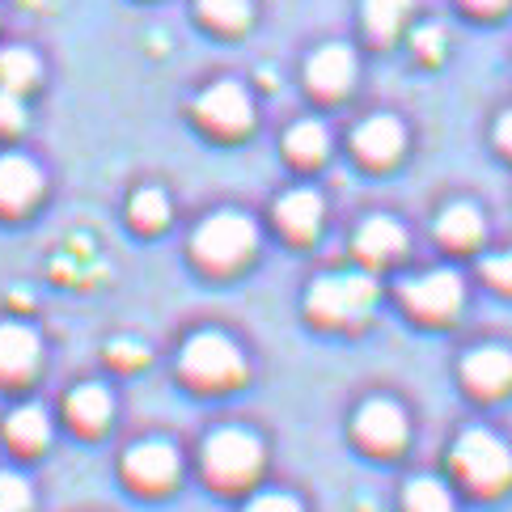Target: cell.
<instances>
[{"mask_svg": "<svg viewBox=\"0 0 512 512\" xmlns=\"http://www.w3.org/2000/svg\"><path fill=\"white\" fill-rule=\"evenodd\" d=\"M453 470L462 474L466 487L491 496V491L512 483V449L500 441L496 432L470 428V432L457 436V445H453Z\"/></svg>", "mask_w": 512, "mask_h": 512, "instance_id": "6da1fadb", "label": "cell"}, {"mask_svg": "<svg viewBox=\"0 0 512 512\" xmlns=\"http://www.w3.org/2000/svg\"><path fill=\"white\" fill-rule=\"evenodd\" d=\"M263 466V441L246 428H216L204 441V470L212 483L242 487Z\"/></svg>", "mask_w": 512, "mask_h": 512, "instance_id": "7a4b0ae2", "label": "cell"}, {"mask_svg": "<svg viewBox=\"0 0 512 512\" xmlns=\"http://www.w3.org/2000/svg\"><path fill=\"white\" fill-rule=\"evenodd\" d=\"M377 305V284L360 271H343V276H322L309 288V314L322 322H360Z\"/></svg>", "mask_w": 512, "mask_h": 512, "instance_id": "3957f363", "label": "cell"}, {"mask_svg": "<svg viewBox=\"0 0 512 512\" xmlns=\"http://www.w3.org/2000/svg\"><path fill=\"white\" fill-rule=\"evenodd\" d=\"M182 373L199 386H225V381H237L246 373V360L237 352V343L221 331H199L182 347Z\"/></svg>", "mask_w": 512, "mask_h": 512, "instance_id": "277c9868", "label": "cell"}, {"mask_svg": "<svg viewBox=\"0 0 512 512\" xmlns=\"http://www.w3.org/2000/svg\"><path fill=\"white\" fill-rule=\"evenodd\" d=\"M195 259L208 267H237L254 250V225L242 212H216L195 233Z\"/></svg>", "mask_w": 512, "mask_h": 512, "instance_id": "5b68a950", "label": "cell"}, {"mask_svg": "<svg viewBox=\"0 0 512 512\" xmlns=\"http://www.w3.org/2000/svg\"><path fill=\"white\" fill-rule=\"evenodd\" d=\"M195 115L204 119L212 132L237 136V132H246V127L254 123V102L237 81H216L208 94L195 102Z\"/></svg>", "mask_w": 512, "mask_h": 512, "instance_id": "8992f818", "label": "cell"}, {"mask_svg": "<svg viewBox=\"0 0 512 512\" xmlns=\"http://www.w3.org/2000/svg\"><path fill=\"white\" fill-rule=\"evenodd\" d=\"M178 449L170 441H140L123 453V474L127 483H136L140 491H161L178 479Z\"/></svg>", "mask_w": 512, "mask_h": 512, "instance_id": "52a82bcc", "label": "cell"}, {"mask_svg": "<svg viewBox=\"0 0 512 512\" xmlns=\"http://www.w3.org/2000/svg\"><path fill=\"white\" fill-rule=\"evenodd\" d=\"M402 297L415 314L424 318H449L457 314V305H462V276L449 267H436V271H424V276H415L402 284Z\"/></svg>", "mask_w": 512, "mask_h": 512, "instance_id": "ba28073f", "label": "cell"}, {"mask_svg": "<svg viewBox=\"0 0 512 512\" xmlns=\"http://www.w3.org/2000/svg\"><path fill=\"white\" fill-rule=\"evenodd\" d=\"M356 436L369 449H398L407 441V415L390 398H373L356 411Z\"/></svg>", "mask_w": 512, "mask_h": 512, "instance_id": "9c48e42d", "label": "cell"}, {"mask_svg": "<svg viewBox=\"0 0 512 512\" xmlns=\"http://www.w3.org/2000/svg\"><path fill=\"white\" fill-rule=\"evenodd\" d=\"M305 77H309V85H314L318 94L339 98V94H347V85L356 81V56L343 43H326V47H318L314 56H309Z\"/></svg>", "mask_w": 512, "mask_h": 512, "instance_id": "30bf717a", "label": "cell"}, {"mask_svg": "<svg viewBox=\"0 0 512 512\" xmlns=\"http://www.w3.org/2000/svg\"><path fill=\"white\" fill-rule=\"evenodd\" d=\"M39 191H43V174H39V166H34L30 157H22V153L0 157V208L17 212V208L34 204Z\"/></svg>", "mask_w": 512, "mask_h": 512, "instance_id": "8fae6325", "label": "cell"}, {"mask_svg": "<svg viewBox=\"0 0 512 512\" xmlns=\"http://www.w3.org/2000/svg\"><path fill=\"white\" fill-rule=\"evenodd\" d=\"M462 377L470 390L479 394H504L512 386V352L508 347H479V352H470L466 364H462Z\"/></svg>", "mask_w": 512, "mask_h": 512, "instance_id": "7c38bea8", "label": "cell"}, {"mask_svg": "<svg viewBox=\"0 0 512 512\" xmlns=\"http://www.w3.org/2000/svg\"><path fill=\"white\" fill-rule=\"evenodd\" d=\"M356 153L364 161H373V166H390V161L402 153V144H407V136H402V123L390 119V115H373V119H364L356 127Z\"/></svg>", "mask_w": 512, "mask_h": 512, "instance_id": "4fadbf2b", "label": "cell"}, {"mask_svg": "<svg viewBox=\"0 0 512 512\" xmlns=\"http://www.w3.org/2000/svg\"><path fill=\"white\" fill-rule=\"evenodd\" d=\"M402 250H407V233L390 216H369L356 233V254L364 263H390Z\"/></svg>", "mask_w": 512, "mask_h": 512, "instance_id": "5bb4252c", "label": "cell"}, {"mask_svg": "<svg viewBox=\"0 0 512 512\" xmlns=\"http://www.w3.org/2000/svg\"><path fill=\"white\" fill-rule=\"evenodd\" d=\"M39 364V335L22 322H0V377H26Z\"/></svg>", "mask_w": 512, "mask_h": 512, "instance_id": "9a60e30c", "label": "cell"}, {"mask_svg": "<svg viewBox=\"0 0 512 512\" xmlns=\"http://www.w3.org/2000/svg\"><path fill=\"white\" fill-rule=\"evenodd\" d=\"M276 221L284 225L288 237H314L322 225V195L318 191H288L280 204H276Z\"/></svg>", "mask_w": 512, "mask_h": 512, "instance_id": "2e32d148", "label": "cell"}, {"mask_svg": "<svg viewBox=\"0 0 512 512\" xmlns=\"http://www.w3.org/2000/svg\"><path fill=\"white\" fill-rule=\"evenodd\" d=\"M5 436H9V445H17L22 453H39L51 441V419H47V411L39 407V402H26V407L9 411Z\"/></svg>", "mask_w": 512, "mask_h": 512, "instance_id": "e0dca14e", "label": "cell"}, {"mask_svg": "<svg viewBox=\"0 0 512 512\" xmlns=\"http://www.w3.org/2000/svg\"><path fill=\"white\" fill-rule=\"evenodd\" d=\"M111 411H115L111 394H106V386H94V381L68 394V419L81 432H102L106 424H111Z\"/></svg>", "mask_w": 512, "mask_h": 512, "instance_id": "ac0fdd59", "label": "cell"}, {"mask_svg": "<svg viewBox=\"0 0 512 512\" xmlns=\"http://www.w3.org/2000/svg\"><path fill=\"white\" fill-rule=\"evenodd\" d=\"M436 233H441L445 242H453V246H470V242H479L483 237V216H479V208H470V204H449L441 212V221H436Z\"/></svg>", "mask_w": 512, "mask_h": 512, "instance_id": "d6986e66", "label": "cell"}, {"mask_svg": "<svg viewBox=\"0 0 512 512\" xmlns=\"http://www.w3.org/2000/svg\"><path fill=\"white\" fill-rule=\"evenodd\" d=\"M402 508L407 512H453V496L441 479L419 474V479H411L407 491H402Z\"/></svg>", "mask_w": 512, "mask_h": 512, "instance_id": "ffe728a7", "label": "cell"}, {"mask_svg": "<svg viewBox=\"0 0 512 512\" xmlns=\"http://www.w3.org/2000/svg\"><path fill=\"white\" fill-rule=\"evenodd\" d=\"M39 81V60H34V51L26 47H5L0 51V89H13V94H22Z\"/></svg>", "mask_w": 512, "mask_h": 512, "instance_id": "44dd1931", "label": "cell"}, {"mask_svg": "<svg viewBox=\"0 0 512 512\" xmlns=\"http://www.w3.org/2000/svg\"><path fill=\"white\" fill-rule=\"evenodd\" d=\"M284 153H288L292 161H305V166H314V161L326 157V127L314 123V119H301V123L284 136Z\"/></svg>", "mask_w": 512, "mask_h": 512, "instance_id": "7402d4cb", "label": "cell"}, {"mask_svg": "<svg viewBox=\"0 0 512 512\" xmlns=\"http://www.w3.org/2000/svg\"><path fill=\"white\" fill-rule=\"evenodd\" d=\"M411 0H364V26H369L377 39H390V34L402 26Z\"/></svg>", "mask_w": 512, "mask_h": 512, "instance_id": "603a6c76", "label": "cell"}, {"mask_svg": "<svg viewBox=\"0 0 512 512\" xmlns=\"http://www.w3.org/2000/svg\"><path fill=\"white\" fill-rule=\"evenodd\" d=\"M132 221L140 229H161L170 221V199L166 191H157V187H144L132 195Z\"/></svg>", "mask_w": 512, "mask_h": 512, "instance_id": "cb8c5ba5", "label": "cell"}, {"mask_svg": "<svg viewBox=\"0 0 512 512\" xmlns=\"http://www.w3.org/2000/svg\"><path fill=\"white\" fill-rule=\"evenodd\" d=\"M199 13L221 30H242L250 22V0H199Z\"/></svg>", "mask_w": 512, "mask_h": 512, "instance_id": "d4e9b609", "label": "cell"}, {"mask_svg": "<svg viewBox=\"0 0 512 512\" xmlns=\"http://www.w3.org/2000/svg\"><path fill=\"white\" fill-rule=\"evenodd\" d=\"M0 512H34V491L17 470H0Z\"/></svg>", "mask_w": 512, "mask_h": 512, "instance_id": "484cf974", "label": "cell"}, {"mask_svg": "<svg viewBox=\"0 0 512 512\" xmlns=\"http://www.w3.org/2000/svg\"><path fill=\"white\" fill-rule=\"evenodd\" d=\"M242 512H305V508L292 500L288 491H263V496H254Z\"/></svg>", "mask_w": 512, "mask_h": 512, "instance_id": "4316f807", "label": "cell"}, {"mask_svg": "<svg viewBox=\"0 0 512 512\" xmlns=\"http://www.w3.org/2000/svg\"><path fill=\"white\" fill-rule=\"evenodd\" d=\"M26 123V106L13 89H0V132H17Z\"/></svg>", "mask_w": 512, "mask_h": 512, "instance_id": "83f0119b", "label": "cell"}, {"mask_svg": "<svg viewBox=\"0 0 512 512\" xmlns=\"http://www.w3.org/2000/svg\"><path fill=\"white\" fill-rule=\"evenodd\" d=\"M483 276L496 284V288L512 292V250H508V254H491V259H483Z\"/></svg>", "mask_w": 512, "mask_h": 512, "instance_id": "f1b7e54d", "label": "cell"}, {"mask_svg": "<svg viewBox=\"0 0 512 512\" xmlns=\"http://www.w3.org/2000/svg\"><path fill=\"white\" fill-rule=\"evenodd\" d=\"M415 51H419L424 60H441V51H445V30H441V26L415 30Z\"/></svg>", "mask_w": 512, "mask_h": 512, "instance_id": "f546056e", "label": "cell"}, {"mask_svg": "<svg viewBox=\"0 0 512 512\" xmlns=\"http://www.w3.org/2000/svg\"><path fill=\"white\" fill-rule=\"evenodd\" d=\"M111 356H119V364H140L144 360V347L140 343H115Z\"/></svg>", "mask_w": 512, "mask_h": 512, "instance_id": "4dcf8cb0", "label": "cell"}, {"mask_svg": "<svg viewBox=\"0 0 512 512\" xmlns=\"http://www.w3.org/2000/svg\"><path fill=\"white\" fill-rule=\"evenodd\" d=\"M496 140H500V149H508V153H512V111L500 119V127H496Z\"/></svg>", "mask_w": 512, "mask_h": 512, "instance_id": "1f68e13d", "label": "cell"}, {"mask_svg": "<svg viewBox=\"0 0 512 512\" xmlns=\"http://www.w3.org/2000/svg\"><path fill=\"white\" fill-rule=\"evenodd\" d=\"M466 5H474V9H500V5H508V0H466Z\"/></svg>", "mask_w": 512, "mask_h": 512, "instance_id": "d6a6232c", "label": "cell"}]
</instances>
